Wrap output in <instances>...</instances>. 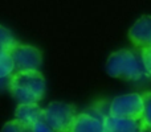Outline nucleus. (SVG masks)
Wrapping results in <instances>:
<instances>
[{
    "label": "nucleus",
    "instance_id": "obj_6",
    "mask_svg": "<svg viewBox=\"0 0 151 132\" xmlns=\"http://www.w3.org/2000/svg\"><path fill=\"white\" fill-rule=\"evenodd\" d=\"M129 39L138 49L151 46V16H142L129 31Z\"/></svg>",
    "mask_w": 151,
    "mask_h": 132
},
{
    "label": "nucleus",
    "instance_id": "obj_15",
    "mask_svg": "<svg viewBox=\"0 0 151 132\" xmlns=\"http://www.w3.org/2000/svg\"><path fill=\"white\" fill-rule=\"evenodd\" d=\"M31 128H32V132H56L55 130H52V127L44 119L37 120L36 123H33L31 126Z\"/></svg>",
    "mask_w": 151,
    "mask_h": 132
},
{
    "label": "nucleus",
    "instance_id": "obj_4",
    "mask_svg": "<svg viewBox=\"0 0 151 132\" xmlns=\"http://www.w3.org/2000/svg\"><path fill=\"white\" fill-rule=\"evenodd\" d=\"M12 57L15 71H28L40 70L42 64V56L40 50L35 46L16 42L8 52Z\"/></svg>",
    "mask_w": 151,
    "mask_h": 132
},
{
    "label": "nucleus",
    "instance_id": "obj_9",
    "mask_svg": "<svg viewBox=\"0 0 151 132\" xmlns=\"http://www.w3.org/2000/svg\"><path fill=\"white\" fill-rule=\"evenodd\" d=\"M15 115L17 119L32 126L37 120L42 119V108L37 103H19Z\"/></svg>",
    "mask_w": 151,
    "mask_h": 132
},
{
    "label": "nucleus",
    "instance_id": "obj_5",
    "mask_svg": "<svg viewBox=\"0 0 151 132\" xmlns=\"http://www.w3.org/2000/svg\"><path fill=\"white\" fill-rule=\"evenodd\" d=\"M143 111V98L141 94H126L113 99L109 106V114L118 118L139 120Z\"/></svg>",
    "mask_w": 151,
    "mask_h": 132
},
{
    "label": "nucleus",
    "instance_id": "obj_11",
    "mask_svg": "<svg viewBox=\"0 0 151 132\" xmlns=\"http://www.w3.org/2000/svg\"><path fill=\"white\" fill-rule=\"evenodd\" d=\"M143 98V111L141 116V126L151 128V91H146L142 94Z\"/></svg>",
    "mask_w": 151,
    "mask_h": 132
},
{
    "label": "nucleus",
    "instance_id": "obj_14",
    "mask_svg": "<svg viewBox=\"0 0 151 132\" xmlns=\"http://www.w3.org/2000/svg\"><path fill=\"white\" fill-rule=\"evenodd\" d=\"M141 57H142V62H143L145 70L146 73L151 77V46L145 48L141 50Z\"/></svg>",
    "mask_w": 151,
    "mask_h": 132
},
{
    "label": "nucleus",
    "instance_id": "obj_10",
    "mask_svg": "<svg viewBox=\"0 0 151 132\" xmlns=\"http://www.w3.org/2000/svg\"><path fill=\"white\" fill-rule=\"evenodd\" d=\"M13 73H15V66L11 54L5 50H0V79L8 78Z\"/></svg>",
    "mask_w": 151,
    "mask_h": 132
},
{
    "label": "nucleus",
    "instance_id": "obj_12",
    "mask_svg": "<svg viewBox=\"0 0 151 132\" xmlns=\"http://www.w3.org/2000/svg\"><path fill=\"white\" fill-rule=\"evenodd\" d=\"M1 132H32V128L29 124L16 118V119L5 123L1 128Z\"/></svg>",
    "mask_w": 151,
    "mask_h": 132
},
{
    "label": "nucleus",
    "instance_id": "obj_16",
    "mask_svg": "<svg viewBox=\"0 0 151 132\" xmlns=\"http://www.w3.org/2000/svg\"><path fill=\"white\" fill-rule=\"evenodd\" d=\"M139 132H151V128L145 127V126H141V128H139Z\"/></svg>",
    "mask_w": 151,
    "mask_h": 132
},
{
    "label": "nucleus",
    "instance_id": "obj_13",
    "mask_svg": "<svg viewBox=\"0 0 151 132\" xmlns=\"http://www.w3.org/2000/svg\"><path fill=\"white\" fill-rule=\"evenodd\" d=\"M16 40L13 34L8 31L5 26L0 25V50H5L9 52V49L16 44Z\"/></svg>",
    "mask_w": 151,
    "mask_h": 132
},
{
    "label": "nucleus",
    "instance_id": "obj_3",
    "mask_svg": "<svg viewBox=\"0 0 151 132\" xmlns=\"http://www.w3.org/2000/svg\"><path fill=\"white\" fill-rule=\"evenodd\" d=\"M76 116L74 107L63 102H53L42 108V119L56 132H69Z\"/></svg>",
    "mask_w": 151,
    "mask_h": 132
},
{
    "label": "nucleus",
    "instance_id": "obj_8",
    "mask_svg": "<svg viewBox=\"0 0 151 132\" xmlns=\"http://www.w3.org/2000/svg\"><path fill=\"white\" fill-rule=\"evenodd\" d=\"M69 132H104V122L96 115L77 114Z\"/></svg>",
    "mask_w": 151,
    "mask_h": 132
},
{
    "label": "nucleus",
    "instance_id": "obj_1",
    "mask_svg": "<svg viewBox=\"0 0 151 132\" xmlns=\"http://www.w3.org/2000/svg\"><path fill=\"white\" fill-rule=\"evenodd\" d=\"M8 90L19 103H39L45 95L47 83L40 70L15 71L8 78Z\"/></svg>",
    "mask_w": 151,
    "mask_h": 132
},
{
    "label": "nucleus",
    "instance_id": "obj_2",
    "mask_svg": "<svg viewBox=\"0 0 151 132\" xmlns=\"http://www.w3.org/2000/svg\"><path fill=\"white\" fill-rule=\"evenodd\" d=\"M106 71L110 77L126 81H141L145 77V66L141 54L133 50H118L110 54L106 62Z\"/></svg>",
    "mask_w": 151,
    "mask_h": 132
},
{
    "label": "nucleus",
    "instance_id": "obj_7",
    "mask_svg": "<svg viewBox=\"0 0 151 132\" xmlns=\"http://www.w3.org/2000/svg\"><path fill=\"white\" fill-rule=\"evenodd\" d=\"M102 122H104V132H139L141 128V120L118 118L110 114L104 116Z\"/></svg>",
    "mask_w": 151,
    "mask_h": 132
}]
</instances>
